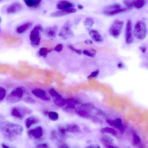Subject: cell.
Masks as SVG:
<instances>
[{"mask_svg": "<svg viewBox=\"0 0 148 148\" xmlns=\"http://www.w3.org/2000/svg\"><path fill=\"white\" fill-rule=\"evenodd\" d=\"M134 33L135 36L138 39L142 40L146 37L147 30L145 23L142 21H137L135 24Z\"/></svg>", "mask_w": 148, "mask_h": 148, "instance_id": "cell-4", "label": "cell"}, {"mask_svg": "<svg viewBox=\"0 0 148 148\" xmlns=\"http://www.w3.org/2000/svg\"><path fill=\"white\" fill-rule=\"evenodd\" d=\"M74 35L70 21L68 20L62 26L58 35L62 39L66 40L73 36Z\"/></svg>", "mask_w": 148, "mask_h": 148, "instance_id": "cell-7", "label": "cell"}, {"mask_svg": "<svg viewBox=\"0 0 148 148\" xmlns=\"http://www.w3.org/2000/svg\"><path fill=\"white\" fill-rule=\"evenodd\" d=\"M100 132L102 134H109L114 136L117 135L116 131L111 127H106L102 128L101 129Z\"/></svg>", "mask_w": 148, "mask_h": 148, "instance_id": "cell-23", "label": "cell"}, {"mask_svg": "<svg viewBox=\"0 0 148 148\" xmlns=\"http://www.w3.org/2000/svg\"><path fill=\"white\" fill-rule=\"evenodd\" d=\"M24 101L28 103H33L35 102V100L30 96H27L25 97L24 99Z\"/></svg>", "mask_w": 148, "mask_h": 148, "instance_id": "cell-36", "label": "cell"}, {"mask_svg": "<svg viewBox=\"0 0 148 148\" xmlns=\"http://www.w3.org/2000/svg\"><path fill=\"white\" fill-rule=\"evenodd\" d=\"M66 100V102L72 103L74 104H77L79 103V101L78 100L74 99L73 98H68Z\"/></svg>", "mask_w": 148, "mask_h": 148, "instance_id": "cell-42", "label": "cell"}, {"mask_svg": "<svg viewBox=\"0 0 148 148\" xmlns=\"http://www.w3.org/2000/svg\"><path fill=\"white\" fill-rule=\"evenodd\" d=\"M84 42L86 44H91L93 43L92 41L90 40H86L84 41Z\"/></svg>", "mask_w": 148, "mask_h": 148, "instance_id": "cell-47", "label": "cell"}, {"mask_svg": "<svg viewBox=\"0 0 148 148\" xmlns=\"http://www.w3.org/2000/svg\"><path fill=\"white\" fill-rule=\"evenodd\" d=\"M127 9L125 8H121L111 11L103 10V13L106 15L109 16H113L125 11Z\"/></svg>", "mask_w": 148, "mask_h": 148, "instance_id": "cell-22", "label": "cell"}, {"mask_svg": "<svg viewBox=\"0 0 148 148\" xmlns=\"http://www.w3.org/2000/svg\"><path fill=\"white\" fill-rule=\"evenodd\" d=\"M51 96L55 105L59 107H62L66 103V100L63 98L62 96L58 92L56 93Z\"/></svg>", "mask_w": 148, "mask_h": 148, "instance_id": "cell-13", "label": "cell"}, {"mask_svg": "<svg viewBox=\"0 0 148 148\" xmlns=\"http://www.w3.org/2000/svg\"><path fill=\"white\" fill-rule=\"evenodd\" d=\"M67 132L72 133H77L81 132V129L78 125L75 123L68 124L66 127Z\"/></svg>", "mask_w": 148, "mask_h": 148, "instance_id": "cell-19", "label": "cell"}, {"mask_svg": "<svg viewBox=\"0 0 148 148\" xmlns=\"http://www.w3.org/2000/svg\"><path fill=\"white\" fill-rule=\"evenodd\" d=\"M50 139L54 140L57 138L56 132L54 130H53L51 131L50 134Z\"/></svg>", "mask_w": 148, "mask_h": 148, "instance_id": "cell-39", "label": "cell"}, {"mask_svg": "<svg viewBox=\"0 0 148 148\" xmlns=\"http://www.w3.org/2000/svg\"><path fill=\"white\" fill-rule=\"evenodd\" d=\"M77 10L74 8H71L64 10H60L53 12L51 14L53 17H59L76 12Z\"/></svg>", "mask_w": 148, "mask_h": 148, "instance_id": "cell-11", "label": "cell"}, {"mask_svg": "<svg viewBox=\"0 0 148 148\" xmlns=\"http://www.w3.org/2000/svg\"><path fill=\"white\" fill-rule=\"evenodd\" d=\"M43 130L40 126L28 130L27 134L29 137L32 139H36L40 138L43 134Z\"/></svg>", "mask_w": 148, "mask_h": 148, "instance_id": "cell-8", "label": "cell"}, {"mask_svg": "<svg viewBox=\"0 0 148 148\" xmlns=\"http://www.w3.org/2000/svg\"><path fill=\"white\" fill-rule=\"evenodd\" d=\"M89 34L94 41L97 42H102L103 38L101 35L96 30L91 29L89 32Z\"/></svg>", "mask_w": 148, "mask_h": 148, "instance_id": "cell-18", "label": "cell"}, {"mask_svg": "<svg viewBox=\"0 0 148 148\" xmlns=\"http://www.w3.org/2000/svg\"><path fill=\"white\" fill-rule=\"evenodd\" d=\"M63 47V45L62 44H59L55 47L54 50L57 52H60L62 50Z\"/></svg>", "mask_w": 148, "mask_h": 148, "instance_id": "cell-40", "label": "cell"}, {"mask_svg": "<svg viewBox=\"0 0 148 148\" xmlns=\"http://www.w3.org/2000/svg\"><path fill=\"white\" fill-rule=\"evenodd\" d=\"M53 49L45 47L40 48L38 52V55L39 56L42 57L43 58H46L48 53L52 51Z\"/></svg>", "mask_w": 148, "mask_h": 148, "instance_id": "cell-24", "label": "cell"}, {"mask_svg": "<svg viewBox=\"0 0 148 148\" xmlns=\"http://www.w3.org/2000/svg\"><path fill=\"white\" fill-rule=\"evenodd\" d=\"M86 148H101L98 144H95L89 145Z\"/></svg>", "mask_w": 148, "mask_h": 148, "instance_id": "cell-44", "label": "cell"}, {"mask_svg": "<svg viewBox=\"0 0 148 148\" xmlns=\"http://www.w3.org/2000/svg\"><path fill=\"white\" fill-rule=\"evenodd\" d=\"M58 30V26L55 25L44 28L42 32L46 37L51 39H53L56 36Z\"/></svg>", "mask_w": 148, "mask_h": 148, "instance_id": "cell-10", "label": "cell"}, {"mask_svg": "<svg viewBox=\"0 0 148 148\" xmlns=\"http://www.w3.org/2000/svg\"><path fill=\"white\" fill-rule=\"evenodd\" d=\"M35 148H50L49 145L46 143L38 144L36 146Z\"/></svg>", "mask_w": 148, "mask_h": 148, "instance_id": "cell-38", "label": "cell"}, {"mask_svg": "<svg viewBox=\"0 0 148 148\" xmlns=\"http://www.w3.org/2000/svg\"><path fill=\"white\" fill-rule=\"evenodd\" d=\"M1 145L3 148H14L4 143H2Z\"/></svg>", "mask_w": 148, "mask_h": 148, "instance_id": "cell-46", "label": "cell"}, {"mask_svg": "<svg viewBox=\"0 0 148 148\" xmlns=\"http://www.w3.org/2000/svg\"><path fill=\"white\" fill-rule=\"evenodd\" d=\"M75 112L78 115L82 117L87 118L89 117L90 116L89 112L84 109L77 110Z\"/></svg>", "mask_w": 148, "mask_h": 148, "instance_id": "cell-26", "label": "cell"}, {"mask_svg": "<svg viewBox=\"0 0 148 148\" xmlns=\"http://www.w3.org/2000/svg\"><path fill=\"white\" fill-rule=\"evenodd\" d=\"M139 49L143 53H145L147 49L146 48L145 46H140L139 47Z\"/></svg>", "mask_w": 148, "mask_h": 148, "instance_id": "cell-45", "label": "cell"}, {"mask_svg": "<svg viewBox=\"0 0 148 148\" xmlns=\"http://www.w3.org/2000/svg\"><path fill=\"white\" fill-rule=\"evenodd\" d=\"M23 90L21 87H17L13 89L9 93L6 98L7 102L14 103L19 101L22 98Z\"/></svg>", "mask_w": 148, "mask_h": 148, "instance_id": "cell-3", "label": "cell"}, {"mask_svg": "<svg viewBox=\"0 0 148 148\" xmlns=\"http://www.w3.org/2000/svg\"><path fill=\"white\" fill-rule=\"evenodd\" d=\"M32 93L36 96L44 101H48L50 97L46 94L45 91L40 89H35L32 91Z\"/></svg>", "mask_w": 148, "mask_h": 148, "instance_id": "cell-12", "label": "cell"}, {"mask_svg": "<svg viewBox=\"0 0 148 148\" xmlns=\"http://www.w3.org/2000/svg\"><path fill=\"white\" fill-rule=\"evenodd\" d=\"M39 121L37 117L32 116L27 118L25 121V125L27 128L32 125L37 123Z\"/></svg>", "mask_w": 148, "mask_h": 148, "instance_id": "cell-21", "label": "cell"}, {"mask_svg": "<svg viewBox=\"0 0 148 148\" xmlns=\"http://www.w3.org/2000/svg\"><path fill=\"white\" fill-rule=\"evenodd\" d=\"M83 23L85 26L89 29L92 27L94 23V22L92 18L87 17L84 21Z\"/></svg>", "mask_w": 148, "mask_h": 148, "instance_id": "cell-28", "label": "cell"}, {"mask_svg": "<svg viewBox=\"0 0 148 148\" xmlns=\"http://www.w3.org/2000/svg\"><path fill=\"white\" fill-rule=\"evenodd\" d=\"M58 130L59 134L62 138H65L67 136V131L66 128L62 126H59L58 127Z\"/></svg>", "mask_w": 148, "mask_h": 148, "instance_id": "cell-29", "label": "cell"}, {"mask_svg": "<svg viewBox=\"0 0 148 148\" xmlns=\"http://www.w3.org/2000/svg\"><path fill=\"white\" fill-rule=\"evenodd\" d=\"M145 1L138 0L133 2V6L137 9H140L145 4Z\"/></svg>", "mask_w": 148, "mask_h": 148, "instance_id": "cell-27", "label": "cell"}, {"mask_svg": "<svg viewBox=\"0 0 148 148\" xmlns=\"http://www.w3.org/2000/svg\"><path fill=\"white\" fill-rule=\"evenodd\" d=\"M6 92L5 89L1 86L0 87V100L1 101L4 98Z\"/></svg>", "mask_w": 148, "mask_h": 148, "instance_id": "cell-32", "label": "cell"}, {"mask_svg": "<svg viewBox=\"0 0 148 148\" xmlns=\"http://www.w3.org/2000/svg\"><path fill=\"white\" fill-rule=\"evenodd\" d=\"M43 29L40 24L36 25L30 32L29 39L32 46L35 48L38 47L40 43V32H42Z\"/></svg>", "mask_w": 148, "mask_h": 148, "instance_id": "cell-2", "label": "cell"}, {"mask_svg": "<svg viewBox=\"0 0 148 148\" xmlns=\"http://www.w3.org/2000/svg\"><path fill=\"white\" fill-rule=\"evenodd\" d=\"M99 71L98 70L94 71L91 73V74L88 76V78H90L95 77L99 74Z\"/></svg>", "mask_w": 148, "mask_h": 148, "instance_id": "cell-41", "label": "cell"}, {"mask_svg": "<svg viewBox=\"0 0 148 148\" xmlns=\"http://www.w3.org/2000/svg\"><path fill=\"white\" fill-rule=\"evenodd\" d=\"M66 104L67 107L69 109H73L75 108V104L66 101Z\"/></svg>", "mask_w": 148, "mask_h": 148, "instance_id": "cell-43", "label": "cell"}, {"mask_svg": "<svg viewBox=\"0 0 148 148\" xmlns=\"http://www.w3.org/2000/svg\"><path fill=\"white\" fill-rule=\"evenodd\" d=\"M122 8L121 5L118 3H115L106 6L104 10L111 11Z\"/></svg>", "mask_w": 148, "mask_h": 148, "instance_id": "cell-25", "label": "cell"}, {"mask_svg": "<svg viewBox=\"0 0 148 148\" xmlns=\"http://www.w3.org/2000/svg\"><path fill=\"white\" fill-rule=\"evenodd\" d=\"M124 24V22L122 21L119 20L114 21L109 28V34L115 38H119L121 33Z\"/></svg>", "mask_w": 148, "mask_h": 148, "instance_id": "cell-5", "label": "cell"}, {"mask_svg": "<svg viewBox=\"0 0 148 148\" xmlns=\"http://www.w3.org/2000/svg\"><path fill=\"white\" fill-rule=\"evenodd\" d=\"M123 2L124 4L128 9H131L133 8L134 6L133 2L126 0L124 1Z\"/></svg>", "mask_w": 148, "mask_h": 148, "instance_id": "cell-35", "label": "cell"}, {"mask_svg": "<svg viewBox=\"0 0 148 148\" xmlns=\"http://www.w3.org/2000/svg\"><path fill=\"white\" fill-rule=\"evenodd\" d=\"M67 47L70 49L75 52L79 55H81L82 53V51L81 50L76 48L71 45H68Z\"/></svg>", "mask_w": 148, "mask_h": 148, "instance_id": "cell-33", "label": "cell"}, {"mask_svg": "<svg viewBox=\"0 0 148 148\" xmlns=\"http://www.w3.org/2000/svg\"><path fill=\"white\" fill-rule=\"evenodd\" d=\"M32 25L30 22H27L18 26L16 28V31L18 34L23 33L27 31Z\"/></svg>", "mask_w": 148, "mask_h": 148, "instance_id": "cell-17", "label": "cell"}, {"mask_svg": "<svg viewBox=\"0 0 148 148\" xmlns=\"http://www.w3.org/2000/svg\"><path fill=\"white\" fill-rule=\"evenodd\" d=\"M22 8V5L18 3H13L9 5L6 9L8 14H14L20 11Z\"/></svg>", "mask_w": 148, "mask_h": 148, "instance_id": "cell-15", "label": "cell"}, {"mask_svg": "<svg viewBox=\"0 0 148 148\" xmlns=\"http://www.w3.org/2000/svg\"><path fill=\"white\" fill-rule=\"evenodd\" d=\"M74 7L75 5L73 3L66 0L59 1L56 5L57 8L60 10L74 8Z\"/></svg>", "mask_w": 148, "mask_h": 148, "instance_id": "cell-14", "label": "cell"}, {"mask_svg": "<svg viewBox=\"0 0 148 148\" xmlns=\"http://www.w3.org/2000/svg\"><path fill=\"white\" fill-rule=\"evenodd\" d=\"M132 28V21L131 20L129 19L126 23L125 32V41L128 44H131L133 41Z\"/></svg>", "mask_w": 148, "mask_h": 148, "instance_id": "cell-9", "label": "cell"}, {"mask_svg": "<svg viewBox=\"0 0 148 148\" xmlns=\"http://www.w3.org/2000/svg\"><path fill=\"white\" fill-rule=\"evenodd\" d=\"M32 112V110L23 106H16L11 110V114L14 117L21 119L26 115L31 114Z\"/></svg>", "mask_w": 148, "mask_h": 148, "instance_id": "cell-6", "label": "cell"}, {"mask_svg": "<svg viewBox=\"0 0 148 148\" xmlns=\"http://www.w3.org/2000/svg\"><path fill=\"white\" fill-rule=\"evenodd\" d=\"M107 122L109 125L117 129L121 132L123 131L124 127L120 119L117 118L113 120L108 119Z\"/></svg>", "mask_w": 148, "mask_h": 148, "instance_id": "cell-16", "label": "cell"}, {"mask_svg": "<svg viewBox=\"0 0 148 148\" xmlns=\"http://www.w3.org/2000/svg\"><path fill=\"white\" fill-rule=\"evenodd\" d=\"M48 115L49 119L53 121L57 120L59 118L58 114L55 112L50 111L48 112Z\"/></svg>", "mask_w": 148, "mask_h": 148, "instance_id": "cell-30", "label": "cell"}, {"mask_svg": "<svg viewBox=\"0 0 148 148\" xmlns=\"http://www.w3.org/2000/svg\"><path fill=\"white\" fill-rule=\"evenodd\" d=\"M123 66V64L121 62H119L117 64V66L119 68H121Z\"/></svg>", "mask_w": 148, "mask_h": 148, "instance_id": "cell-51", "label": "cell"}, {"mask_svg": "<svg viewBox=\"0 0 148 148\" xmlns=\"http://www.w3.org/2000/svg\"><path fill=\"white\" fill-rule=\"evenodd\" d=\"M133 141L134 144L137 145L140 142V139L139 136L136 134H134L133 136Z\"/></svg>", "mask_w": 148, "mask_h": 148, "instance_id": "cell-37", "label": "cell"}, {"mask_svg": "<svg viewBox=\"0 0 148 148\" xmlns=\"http://www.w3.org/2000/svg\"><path fill=\"white\" fill-rule=\"evenodd\" d=\"M82 108L87 111L88 109L92 108L93 107V104L91 103H84L81 106Z\"/></svg>", "mask_w": 148, "mask_h": 148, "instance_id": "cell-34", "label": "cell"}, {"mask_svg": "<svg viewBox=\"0 0 148 148\" xmlns=\"http://www.w3.org/2000/svg\"><path fill=\"white\" fill-rule=\"evenodd\" d=\"M0 130L5 139L11 141L22 134L23 128L18 124L9 121H4L0 124Z\"/></svg>", "mask_w": 148, "mask_h": 148, "instance_id": "cell-1", "label": "cell"}, {"mask_svg": "<svg viewBox=\"0 0 148 148\" xmlns=\"http://www.w3.org/2000/svg\"><path fill=\"white\" fill-rule=\"evenodd\" d=\"M59 148H69L68 146L66 144L61 145Z\"/></svg>", "mask_w": 148, "mask_h": 148, "instance_id": "cell-48", "label": "cell"}, {"mask_svg": "<svg viewBox=\"0 0 148 148\" xmlns=\"http://www.w3.org/2000/svg\"><path fill=\"white\" fill-rule=\"evenodd\" d=\"M91 51L87 50H84L83 53L87 56L91 58H93L95 56L96 51L93 49H91Z\"/></svg>", "mask_w": 148, "mask_h": 148, "instance_id": "cell-31", "label": "cell"}, {"mask_svg": "<svg viewBox=\"0 0 148 148\" xmlns=\"http://www.w3.org/2000/svg\"><path fill=\"white\" fill-rule=\"evenodd\" d=\"M83 6L81 4H78L77 5V8L79 10H82L84 8Z\"/></svg>", "mask_w": 148, "mask_h": 148, "instance_id": "cell-50", "label": "cell"}, {"mask_svg": "<svg viewBox=\"0 0 148 148\" xmlns=\"http://www.w3.org/2000/svg\"><path fill=\"white\" fill-rule=\"evenodd\" d=\"M105 145L106 148H117L109 144H106Z\"/></svg>", "mask_w": 148, "mask_h": 148, "instance_id": "cell-49", "label": "cell"}, {"mask_svg": "<svg viewBox=\"0 0 148 148\" xmlns=\"http://www.w3.org/2000/svg\"><path fill=\"white\" fill-rule=\"evenodd\" d=\"M23 1L27 6L33 9L39 7L41 2L40 0H25Z\"/></svg>", "mask_w": 148, "mask_h": 148, "instance_id": "cell-20", "label": "cell"}]
</instances>
